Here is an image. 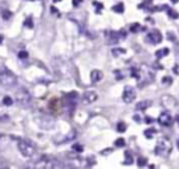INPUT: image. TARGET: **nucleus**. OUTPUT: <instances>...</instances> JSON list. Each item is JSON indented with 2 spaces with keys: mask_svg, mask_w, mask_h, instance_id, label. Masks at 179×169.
<instances>
[{
  "mask_svg": "<svg viewBox=\"0 0 179 169\" xmlns=\"http://www.w3.org/2000/svg\"><path fill=\"white\" fill-rule=\"evenodd\" d=\"M133 119H134V120H136V122H137V123H140V122H141V119H140V118H139V116H137V115H136V116H134V118H133Z\"/></svg>",
  "mask_w": 179,
  "mask_h": 169,
  "instance_id": "nucleus-40",
  "label": "nucleus"
},
{
  "mask_svg": "<svg viewBox=\"0 0 179 169\" xmlns=\"http://www.w3.org/2000/svg\"><path fill=\"white\" fill-rule=\"evenodd\" d=\"M27 56H28V53H27L25 51H20V52H18V58H20V59H25Z\"/></svg>",
  "mask_w": 179,
  "mask_h": 169,
  "instance_id": "nucleus-33",
  "label": "nucleus"
},
{
  "mask_svg": "<svg viewBox=\"0 0 179 169\" xmlns=\"http://www.w3.org/2000/svg\"><path fill=\"white\" fill-rule=\"evenodd\" d=\"M175 122L178 123V126H179V115H178V116H176V118H175Z\"/></svg>",
  "mask_w": 179,
  "mask_h": 169,
  "instance_id": "nucleus-42",
  "label": "nucleus"
},
{
  "mask_svg": "<svg viewBox=\"0 0 179 169\" xmlns=\"http://www.w3.org/2000/svg\"><path fill=\"white\" fill-rule=\"evenodd\" d=\"M81 3H83V0H73V6H74V7H78Z\"/></svg>",
  "mask_w": 179,
  "mask_h": 169,
  "instance_id": "nucleus-38",
  "label": "nucleus"
},
{
  "mask_svg": "<svg viewBox=\"0 0 179 169\" xmlns=\"http://www.w3.org/2000/svg\"><path fill=\"white\" fill-rule=\"evenodd\" d=\"M98 99V94L95 92V91H85L84 94H83V97H81V101H83V104L85 105H90V104H94L95 101Z\"/></svg>",
  "mask_w": 179,
  "mask_h": 169,
  "instance_id": "nucleus-10",
  "label": "nucleus"
},
{
  "mask_svg": "<svg viewBox=\"0 0 179 169\" xmlns=\"http://www.w3.org/2000/svg\"><path fill=\"white\" fill-rule=\"evenodd\" d=\"M115 74H116V80H122V78L124 77V76H122V71H121V70H116V71H115Z\"/></svg>",
  "mask_w": 179,
  "mask_h": 169,
  "instance_id": "nucleus-36",
  "label": "nucleus"
},
{
  "mask_svg": "<svg viewBox=\"0 0 179 169\" xmlns=\"http://www.w3.org/2000/svg\"><path fill=\"white\" fill-rule=\"evenodd\" d=\"M171 2H172V3H174V4H176V3H178V2H179V0H171Z\"/></svg>",
  "mask_w": 179,
  "mask_h": 169,
  "instance_id": "nucleus-44",
  "label": "nucleus"
},
{
  "mask_svg": "<svg viewBox=\"0 0 179 169\" xmlns=\"http://www.w3.org/2000/svg\"><path fill=\"white\" fill-rule=\"evenodd\" d=\"M24 25L28 27V28H34V21H32V18H31V17L27 18L25 22H24Z\"/></svg>",
  "mask_w": 179,
  "mask_h": 169,
  "instance_id": "nucleus-29",
  "label": "nucleus"
},
{
  "mask_svg": "<svg viewBox=\"0 0 179 169\" xmlns=\"http://www.w3.org/2000/svg\"><path fill=\"white\" fill-rule=\"evenodd\" d=\"M171 83H172L171 77H164V78H162V84H164V85H169Z\"/></svg>",
  "mask_w": 179,
  "mask_h": 169,
  "instance_id": "nucleus-31",
  "label": "nucleus"
},
{
  "mask_svg": "<svg viewBox=\"0 0 179 169\" xmlns=\"http://www.w3.org/2000/svg\"><path fill=\"white\" fill-rule=\"evenodd\" d=\"M87 162H88V165H87V166H92V165L95 164V158H94V157H91V158H88V159H87Z\"/></svg>",
  "mask_w": 179,
  "mask_h": 169,
  "instance_id": "nucleus-37",
  "label": "nucleus"
},
{
  "mask_svg": "<svg viewBox=\"0 0 179 169\" xmlns=\"http://www.w3.org/2000/svg\"><path fill=\"white\" fill-rule=\"evenodd\" d=\"M3 104L6 105V106H11V104H13V99H11V97H4L3 98Z\"/></svg>",
  "mask_w": 179,
  "mask_h": 169,
  "instance_id": "nucleus-28",
  "label": "nucleus"
},
{
  "mask_svg": "<svg viewBox=\"0 0 179 169\" xmlns=\"http://www.w3.org/2000/svg\"><path fill=\"white\" fill-rule=\"evenodd\" d=\"M161 104L164 106L165 109H168V111H178L179 109V104L174 97H169V95H164V97L161 98Z\"/></svg>",
  "mask_w": 179,
  "mask_h": 169,
  "instance_id": "nucleus-7",
  "label": "nucleus"
},
{
  "mask_svg": "<svg viewBox=\"0 0 179 169\" xmlns=\"http://www.w3.org/2000/svg\"><path fill=\"white\" fill-rule=\"evenodd\" d=\"M126 129H128V124H126L124 122H119V123H118V126H116V131H118V133H124Z\"/></svg>",
  "mask_w": 179,
  "mask_h": 169,
  "instance_id": "nucleus-19",
  "label": "nucleus"
},
{
  "mask_svg": "<svg viewBox=\"0 0 179 169\" xmlns=\"http://www.w3.org/2000/svg\"><path fill=\"white\" fill-rule=\"evenodd\" d=\"M112 53L115 55V56H119V55L126 53V51H124V49H121V48H119V49H113V51H112Z\"/></svg>",
  "mask_w": 179,
  "mask_h": 169,
  "instance_id": "nucleus-30",
  "label": "nucleus"
},
{
  "mask_svg": "<svg viewBox=\"0 0 179 169\" xmlns=\"http://www.w3.org/2000/svg\"><path fill=\"white\" fill-rule=\"evenodd\" d=\"M137 165H139L140 168L146 166L147 165V158L146 157H139V159H137Z\"/></svg>",
  "mask_w": 179,
  "mask_h": 169,
  "instance_id": "nucleus-24",
  "label": "nucleus"
},
{
  "mask_svg": "<svg viewBox=\"0 0 179 169\" xmlns=\"http://www.w3.org/2000/svg\"><path fill=\"white\" fill-rule=\"evenodd\" d=\"M105 36H106V42L109 43V45H115V43H118L119 42V39L122 38L121 32H116V31H106Z\"/></svg>",
  "mask_w": 179,
  "mask_h": 169,
  "instance_id": "nucleus-11",
  "label": "nucleus"
},
{
  "mask_svg": "<svg viewBox=\"0 0 179 169\" xmlns=\"http://www.w3.org/2000/svg\"><path fill=\"white\" fill-rule=\"evenodd\" d=\"M168 38H169V39H174V41L176 39V36H175V35H172L171 32H168Z\"/></svg>",
  "mask_w": 179,
  "mask_h": 169,
  "instance_id": "nucleus-39",
  "label": "nucleus"
},
{
  "mask_svg": "<svg viewBox=\"0 0 179 169\" xmlns=\"http://www.w3.org/2000/svg\"><path fill=\"white\" fill-rule=\"evenodd\" d=\"M151 2H153V0H151ZM144 6H147V3H144V4H139V8H143Z\"/></svg>",
  "mask_w": 179,
  "mask_h": 169,
  "instance_id": "nucleus-41",
  "label": "nucleus"
},
{
  "mask_svg": "<svg viewBox=\"0 0 179 169\" xmlns=\"http://www.w3.org/2000/svg\"><path fill=\"white\" fill-rule=\"evenodd\" d=\"M178 148H179V138H178Z\"/></svg>",
  "mask_w": 179,
  "mask_h": 169,
  "instance_id": "nucleus-46",
  "label": "nucleus"
},
{
  "mask_svg": "<svg viewBox=\"0 0 179 169\" xmlns=\"http://www.w3.org/2000/svg\"><path fill=\"white\" fill-rule=\"evenodd\" d=\"M35 123H37L41 129H45V130H49V129H52V127L55 126V120H53V118L49 116V115H38V116H35Z\"/></svg>",
  "mask_w": 179,
  "mask_h": 169,
  "instance_id": "nucleus-6",
  "label": "nucleus"
},
{
  "mask_svg": "<svg viewBox=\"0 0 179 169\" xmlns=\"http://www.w3.org/2000/svg\"><path fill=\"white\" fill-rule=\"evenodd\" d=\"M15 101L20 106H28L31 105V101H32V97L31 94L28 92V90L25 88H20L17 92H15Z\"/></svg>",
  "mask_w": 179,
  "mask_h": 169,
  "instance_id": "nucleus-5",
  "label": "nucleus"
},
{
  "mask_svg": "<svg viewBox=\"0 0 179 169\" xmlns=\"http://www.w3.org/2000/svg\"><path fill=\"white\" fill-rule=\"evenodd\" d=\"M53 2H55V3H56V2H60V0H53Z\"/></svg>",
  "mask_w": 179,
  "mask_h": 169,
  "instance_id": "nucleus-45",
  "label": "nucleus"
},
{
  "mask_svg": "<svg viewBox=\"0 0 179 169\" xmlns=\"http://www.w3.org/2000/svg\"><path fill=\"white\" fill-rule=\"evenodd\" d=\"M168 15L172 18V20H176V18H179V13L176 10H174V8H168Z\"/></svg>",
  "mask_w": 179,
  "mask_h": 169,
  "instance_id": "nucleus-23",
  "label": "nucleus"
},
{
  "mask_svg": "<svg viewBox=\"0 0 179 169\" xmlns=\"http://www.w3.org/2000/svg\"><path fill=\"white\" fill-rule=\"evenodd\" d=\"M2 42H3V35L0 34V45H2Z\"/></svg>",
  "mask_w": 179,
  "mask_h": 169,
  "instance_id": "nucleus-43",
  "label": "nucleus"
},
{
  "mask_svg": "<svg viewBox=\"0 0 179 169\" xmlns=\"http://www.w3.org/2000/svg\"><path fill=\"white\" fill-rule=\"evenodd\" d=\"M2 15H3V18H4V20H8V18L11 17V13H10V11H7V10H6V11H3V14H2Z\"/></svg>",
  "mask_w": 179,
  "mask_h": 169,
  "instance_id": "nucleus-34",
  "label": "nucleus"
},
{
  "mask_svg": "<svg viewBox=\"0 0 179 169\" xmlns=\"http://www.w3.org/2000/svg\"><path fill=\"white\" fill-rule=\"evenodd\" d=\"M155 133H157L155 129H147L146 131H144V136H146V138H153V137L155 136Z\"/></svg>",
  "mask_w": 179,
  "mask_h": 169,
  "instance_id": "nucleus-21",
  "label": "nucleus"
},
{
  "mask_svg": "<svg viewBox=\"0 0 179 169\" xmlns=\"http://www.w3.org/2000/svg\"><path fill=\"white\" fill-rule=\"evenodd\" d=\"M83 150H84V147H83L81 144H77V143L73 144V151H76V152H83Z\"/></svg>",
  "mask_w": 179,
  "mask_h": 169,
  "instance_id": "nucleus-26",
  "label": "nucleus"
},
{
  "mask_svg": "<svg viewBox=\"0 0 179 169\" xmlns=\"http://www.w3.org/2000/svg\"><path fill=\"white\" fill-rule=\"evenodd\" d=\"M102 77H104V74H102V71H101V70H92L91 74H90L91 83H94V84L99 83V81L102 80Z\"/></svg>",
  "mask_w": 179,
  "mask_h": 169,
  "instance_id": "nucleus-14",
  "label": "nucleus"
},
{
  "mask_svg": "<svg viewBox=\"0 0 179 169\" xmlns=\"http://www.w3.org/2000/svg\"><path fill=\"white\" fill-rule=\"evenodd\" d=\"M144 122H146L147 124H151V123L154 122V119H153V118H150V116H146V118H144Z\"/></svg>",
  "mask_w": 179,
  "mask_h": 169,
  "instance_id": "nucleus-35",
  "label": "nucleus"
},
{
  "mask_svg": "<svg viewBox=\"0 0 179 169\" xmlns=\"http://www.w3.org/2000/svg\"><path fill=\"white\" fill-rule=\"evenodd\" d=\"M112 11H115V13H118V14H122L124 11V4L123 3H118V4H115L112 7Z\"/></svg>",
  "mask_w": 179,
  "mask_h": 169,
  "instance_id": "nucleus-18",
  "label": "nucleus"
},
{
  "mask_svg": "<svg viewBox=\"0 0 179 169\" xmlns=\"http://www.w3.org/2000/svg\"><path fill=\"white\" fill-rule=\"evenodd\" d=\"M171 150H172V144L169 143L168 138H161L160 141L157 143V145H155V154L157 155H161V157H167V155L171 154Z\"/></svg>",
  "mask_w": 179,
  "mask_h": 169,
  "instance_id": "nucleus-2",
  "label": "nucleus"
},
{
  "mask_svg": "<svg viewBox=\"0 0 179 169\" xmlns=\"http://www.w3.org/2000/svg\"><path fill=\"white\" fill-rule=\"evenodd\" d=\"M151 105V101H140L139 104L136 105V109L137 111H146L147 108H150Z\"/></svg>",
  "mask_w": 179,
  "mask_h": 169,
  "instance_id": "nucleus-15",
  "label": "nucleus"
},
{
  "mask_svg": "<svg viewBox=\"0 0 179 169\" xmlns=\"http://www.w3.org/2000/svg\"><path fill=\"white\" fill-rule=\"evenodd\" d=\"M158 122H160L161 126L168 127L174 123V119H172V116L169 115V112H162V113L160 115V118H158Z\"/></svg>",
  "mask_w": 179,
  "mask_h": 169,
  "instance_id": "nucleus-13",
  "label": "nucleus"
},
{
  "mask_svg": "<svg viewBox=\"0 0 179 169\" xmlns=\"http://www.w3.org/2000/svg\"><path fill=\"white\" fill-rule=\"evenodd\" d=\"M132 162H133V157H132V154L130 152H124V165H132Z\"/></svg>",
  "mask_w": 179,
  "mask_h": 169,
  "instance_id": "nucleus-20",
  "label": "nucleus"
},
{
  "mask_svg": "<svg viewBox=\"0 0 179 169\" xmlns=\"http://www.w3.org/2000/svg\"><path fill=\"white\" fill-rule=\"evenodd\" d=\"M168 53H169V49H168V48H164V49H160V51L155 52V58H157V59H162V58H165Z\"/></svg>",
  "mask_w": 179,
  "mask_h": 169,
  "instance_id": "nucleus-17",
  "label": "nucleus"
},
{
  "mask_svg": "<svg viewBox=\"0 0 179 169\" xmlns=\"http://www.w3.org/2000/svg\"><path fill=\"white\" fill-rule=\"evenodd\" d=\"M92 4H94L95 7H97V10H95V13H97V14H99V13L102 11L104 4H102V3H98V2H94V3H92Z\"/></svg>",
  "mask_w": 179,
  "mask_h": 169,
  "instance_id": "nucleus-27",
  "label": "nucleus"
},
{
  "mask_svg": "<svg viewBox=\"0 0 179 169\" xmlns=\"http://www.w3.org/2000/svg\"><path fill=\"white\" fill-rule=\"evenodd\" d=\"M77 101H78V94L74 92V91H71V92H69L67 95H65V104H66L67 106H70V108H74Z\"/></svg>",
  "mask_w": 179,
  "mask_h": 169,
  "instance_id": "nucleus-12",
  "label": "nucleus"
},
{
  "mask_svg": "<svg viewBox=\"0 0 179 169\" xmlns=\"http://www.w3.org/2000/svg\"><path fill=\"white\" fill-rule=\"evenodd\" d=\"M140 29H141V27H140V24H139V22H134V24H132V25H130V28H129V31H130V32H133V34H136V32H139Z\"/></svg>",
  "mask_w": 179,
  "mask_h": 169,
  "instance_id": "nucleus-22",
  "label": "nucleus"
},
{
  "mask_svg": "<svg viewBox=\"0 0 179 169\" xmlns=\"http://www.w3.org/2000/svg\"><path fill=\"white\" fill-rule=\"evenodd\" d=\"M17 84V76L13 71L7 68H2L0 70V85L4 88H11Z\"/></svg>",
  "mask_w": 179,
  "mask_h": 169,
  "instance_id": "nucleus-1",
  "label": "nucleus"
},
{
  "mask_svg": "<svg viewBox=\"0 0 179 169\" xmlns=\"http://www.w3.org/2000/svg\"><path fill=\"white\" fill-rule=\"evenodd\" d=\"M146 39L148 43L157 45V43H160L161 41H162V34H161L160 31H157V29H153V31H150V32L147 34Z\"/></svg>",
  "mask_w": 179,
  "mask_h": 169,
  "instance_id": "nucleus-9",
  "label": "nucleus"
},
{
  "mask_svg": "<svg viewBox=\"0 0 179 169\" xmlns=\"http://www.w3.org/2000/svg\"><path fill=\"white\" fill-rule=\"evenodd\" d=\"M74 138H76V131H70V134L69 136H65L62 138V140L60 141H58V144H63V143H67V141H70V140H74Z\"/></svg>",
  "mask_w": 179,
  "mask_h": 169,
  "instance_id": "nucleus-16",
  "label": "nucleus"
},
{
  "mask_svg": "<svg viewBox=\"0 0 179 169\" xmlns=\"http://www.w3.org/2000/svg\"><path fill=\"white\" fill-rule=\"evenodd\" d=\"M115 145H116L118 148H122L126 145V141H124V138H118V140L115 141Z\"/></svg>",
  "mask_w": 179,
  "mask_h": 169,
  "instance_id": "nucleus-25",
  "label": "nucleus"
},
{
  "mask_svg": "<svg viewBox=\"0 0 179 169\" xmlns=\"http://www.w3.org/2000/svg\"><path fill=\"white\" fill-rule=\"evenodd\" d=\"M134 98H136L134 88H133V87H130V85L124 87L123 94H122V99H123L124 104H132V102L134 101Z\"/></svg>",
  "mask_w": 179,
  "mask_h": 169,
  "instance_id": "nucleus-8",
  "label": "nucleus"
},
{
  "mask_svg": "<svg viewBox=\"0 0 179 169\" xmlns=\"http://www.w3.org/2000/svg\"><path fill=\"white\" fill-rule=\"evenodd\" d=\"M18 151L21 152V155L25 157V158H32L34 155H35V147H34L28 140H20L18 141Z\"/></svg>",
  "mask_w": 179,
  "mask_h": 169,
  "instance_id": "nucleus-3",
  "label": "nucleus"
},
{
  "mask_svg": "<svg viewBox=\"0 0 179 169\" xmlns=\"http://www.w3.org/2000/svg\"><path fill=\"white\" fill-rule=\"evenodd\" d=\"M38 164H39V168H46V169L65 168L63 162H60L56 158H52V157H44V158H41V161H38Z\"/></svg>",
  "mask_w": 179,
  "mask_h": 169,
  "instance_id": "nucleus-4",
  "label": "nucleus"
},
{
  "mask_svg": "<svg viewBox=\"0 0 179 169\" xmlns=\"http://www.w3.org/2000/svg\"><path fill=\"white\" fill-rule=\"evenodd\" d=\"M0 168H8V164H7V161H6V159L0 158Z\"/></svg>",
  "mask_w": 179,
  "mask_h": 169,
  "instance_id": "nucleus-32",
  "label": "nucleus"
}]
</instances>
